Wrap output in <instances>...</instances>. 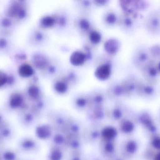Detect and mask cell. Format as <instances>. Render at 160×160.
Here are the masks:
<instances>
[{
  "mask_svg": "<svg viewBox=\"0 0 160 160\" xmlns=\"http://www.w3.org/2000/svg\"><path fill=\"white\" fill-rule=\"evenodd\" d=\"M2 11L18 26L26 21L29 15L28 4L23 1H9L6 4Z\"/></svg>",
  "mask_w": 160,
  "mask_h": 160,
  "instance_id": "1",
  "label": "cell"
},
{
  "mask_svg": "<svg viewBox=\"0 0 160 160\" xmlns=\"http://www.w3.org/2000/svg\"><path fill=\"white\" fill-rule=\"evenodd\" d=\"M104 125L103 123H89L83 127L81 137L84 143L98 144L101 139V130Z\"/></svg>",
  "mask_w": 160,
  "mask_h": 160,
  "instance_id": "2",
  "label": "cell"
},
{
  "mask_svg": "<svg viewBox=\"0 0 160 160\" xmlns=\"http://www.w3.org/2000/svg\"><path fill=\"white\" fill-rule=\"evenodd\" d=\"M146 31L152 36H160V11L154 9L148 12L143 21Z\"/></svg>",
  "mask_w": 160,
  "mask_h": 160,
  "instance_id": "3",
  "label": "cell"
},
{
  "mask_svg": "<svg viewBox=\"0 0 160 160\" xmlns=\"http://www.w3.org/2000/svg\"><path fill=\"white\" fill-rule=\"evenodd\" d=\"M7 104L8 107L13 111L19 110L22 111L29 108L24 93L18 89L12 90L8 95Z\"/></svg>",
  "mask_w": 160,
  "mask_h": 160,
  "instance_id": "4",
  "label": "cell"
},
{
  "mask_svg": "<svg viewBox=\"0 0 160 160\" xmlns=\"http://www.w3.org/2000/svg\"><path fill=\"white\" fill-rule=\"evenodd\" d=\"M71 116L58 111H52L47 114V119L54 131L64 133Z\"/></svg>",
  "mask_w": 160,
  "mask_h": 160,
  "instance_id": "5",
  "label": "cell"
},
{
  "mask_svg": "<svg viewBox=\"0 0 160 160\" xmlns=\"http://www.w3.org/2000/svg\"><path fill=\"white\" fill-rule=\"evenodd\" d=\"M152 59L150 48L146 45L138 46L132 56L133 65L140 71Z\"/></svg>",
  "mask_w": 160,
  "mask_h": 160,
  "instance_id": "6",
  "label": "cell"
},
{
  "mask_svg": "<svg viewBox=\"0 0 160 160\" xmlns=\"http://www.w3.org/2000/svg\"><path fill=\"white\" fill-rule=\"evenodd\" d=\"M158 64L157 61L151 59L140 71L142 77V79L149 83L158 85L160 79Z\"/></svg>",
  "mask_w": 160,
  "mask_h": 160,
  "instance_id": "7",
  "label": "cell"
},
{
  "mask_svg": "<svg viewBox=\"0 0 160 160\" xmlns=\"http://www.w3.org/2000/svg\"><path fill=\"white\" fill-rule=\"evenodd\" d=\"M18 26L2 11L0 12V34L13 37Z\"/></svg>",
  "mask_w": 160,
  "mask_h": 160,
  "instance_id": "8",
  "label": "cell"
},
{
  "mask_svg": "<svg viewBox=\"0 0 160 160\" xmlns=\"http://www.w3.org/2000/svg\"><path fill=\"white\" fill-rule=\"evenodd\" d=\"M19 146L23 152L30 154L39 153L41 149L39 141L32 137L22 138L19 143Z\"/></svg>",
  "mask_w": 160,
  "mask_h": 160,
  "instance_id": "9",
  "label": "cell"
},
{
  "mask_svg": "<svg viewBox=\"0 0 160 160\" xmlns=\"http://www.w3.org/2000/svg\"><path fill=\"white\" fill-rule=\"evenodd\" d=\"M86 114V119L89 123H103L106 120V110L102 106L89 107Z\"/></svg>",
  "mask_w": 160,
  "mask_h": 160,
  "instance_id": "10",
  "label": "cell"
},
{
  "mask_svg": "<svg viewBox=\"0 0 160 160\" xmlns=\"http://www.w3.org/2000/svg\"><path fill=\"white\" fill-rule=\"evenodd\" d=\"M157 85L148 82L143 79H140L136 94L142 97L151 98L158 93Z\"/></svg>",
  "mask_w": 160,
  "mask_h": 160,
  "instance_id": "11",
  "label": "cell"
},
{
  "mask_svg": "<svg viewBox=\"0 0 160 160\" xmlns=\"http://www.w3.org/2000/svg\"><path fill=\"white\" fill-rule=\"evenodd\" d=\"M54 132L52 126L48 122L41 123L37 125L35 127V136L38 141H49Z\"/></svg>",
  "mask_w": 160,
  "mask_h": 160,
  "instance_id": "12",
  "label": "cell"
},
{
  "mask_svg": "<svg viewBox=\"0 0 160 160\" xmlns=\"http://www.w3.org/2000/svg\"><path fill=\"white\" fill-rule=\"evenodd\" d=\"M15 49L13 37L0 34V56H11Z\"/></svg>",
  "mask_w": 160,
  "mask_h": 160,
  "instance_id": "13",
  "label": "cell"
},
{
  "mask_svg": "<svg viewBox=\"0 0 160 160\" xmlns=\"http://www.w3.org/2000/svg\"><path fill=\"white\" fill-rule=\"evenodd\" d=\"M115 142L101 140L98 143L100 154L105 160H109L116 154L117 146Z\"/></svg>",
  "mask_w": 160,
  "mask_h": 160,
  "instance_id": "14",
  "label": "cell"
},
{
  "mask_svg": "<svg viewBox=\"0 0 160 160\" xmlns=\"http://www.w3.org/2000/svg\"><path fill=\"white\" fill-rule=\"evenodd\" d=\"M49 142V146L56 147L67 151V136L64 133L60 132H54Z\"/></svg>",
  "mask_w": 160,
  "mask_h": 160,
  "instance_id": "15",
  "label": "cell"
},
{
  "mask_svg": "<svg viewBox=\"0 0 160 160\" xmlns=\"http://www.w3.org/2000/svg\"><path fill=\"white\" fill-rule=\"evenodd\" d=\"M117 128L112 125H104L101 130L102 140L116 141L118 135Z\"/></svg>",
  "mask_w": 160,
  "mask_h": 160,
  "instance_id": "16",
  "label": "cell"
},
{
  "mask_svg": "<svg viewBox=\"0 0 160 160\" xmlns=\"http://www.w3.org/2000/svg\"><path fill=\"white\" fill-rule=\"evenodd\" d=\"M66 136L67 139V152L82 149L84 143L81 135H66Z\"/></svg>",
  "mask_w": 160,
  "mask_h": 160,
  "instance_id": "17",
  "label": "cell"
},
{
  "mask_svg": "<svg viewBox=\"0 0 160 160\" xmlns=\"http://www.w3.org/2000/svg\"><path fill=\"white\" fill-rule=\"evenodd\" d=\"M22 112L21 121L23 126H31L36 123L39 117L30 110V108L27 110L21 111Z\"/></svg>",
  "mask_w": 160,
  "mask_h": 160,
  "instance_id": "18",
  "label": "cell"
},
{
  "mask_svg": "<svg viewBox=\"0 0 160 160\" xmlns=\"http://www.w3.org/2000/svg\"><path fill=\"white\" fill-rule=\"evenodd\" d=\"M123 110L120 107L116 106L106 111V119L111 122H118L123 118Z\"/></svg>",
  "mask_w": 160,
  "mask_h": 160,
  "instance_id": "19",
  "label": "cell"
},
{
  "mask_svg": "<svg viewBox=\"0 0 160 160\" xmlns=\"http://www.w3.org/2000/svg\"><path fill=\"white\" fill-rule=\"evenodd\" d=\"M140 79L135 76H131L126 82L123 91L128 95L136 94L138 83Z\"/></svg>",
  "mask_w": 160,
  "mask_h": 160,
  "instance_id": "20",
  "label": "cell"
},
{
  "mask_svg": "<svg viewBox=\"0 0 160 160\" xmlns=\"http://www.w3.org/2000/svg\"><path fill=\"white\" fill-rule=\"evenodd\" d=\"M65 152L64 150L58 147L49 146L47 155V160H65Z\"/></svg>",
  "mask_w": 160,
  "mask_h": 160,
  "instance_id": "21",
  "label": "cell"
},
{
  "mask_svg": "<svg viewBox=\"0 0 160 160\" xmlns=\"http://www.w3.org/2000/svg\"><path fill=\"white\" fill-rule=\"evenodd\" d=\"M17 70L16 71L18 77L22 78H27L31 77L33 73L32 67L27 63H23L17 65Z\"/></svg>",
  "mask_w": 160,
  "mask_h": 160,
  "instance_id": "22",
  "label": "cell"
},
{
  "mask_svg": "<svg viewBox=\"0 0 160 160\" xmlns=\"http://www.w3.org/2000/svg\"><path fill=\"white\" fill-rule=\"evenodd\" d=\"M117 129L118 132H120L125 134L132 133L134 130V125L133 122L129 119H122L118 122Z\"/></svg>",
  "mask_w": 160,
  "mask_h": 160,
  "instance_id": "23",
  "label": "cell"
},
{
  "mask_svg": "<svg viewBox=\"0 0 160 160\" xmlns=\"http://www.w3.org/2000/svg\"><path fill=\"white\" fill-rule=\"evenodd\" d=\"M65 160H92L84 153L82 149L69 151L66 155Z\"/></svg>",
  "mask_w": 160,
  "mask_h": 160,
  "instance_id": "24",
  "label": "cell"
},
{
  "mask_svg": "<svg viewBox=\"0 0 160 160\" xmlns=\"http://www.w3.org/2000/svg\"><path fill=\"white\" fill-rule=\"evenodd\" d=\"M123 149L127 154L132 155L137 151L138 145L137 143L133 140H128L124 144Z\"/></svg>",
  "mask_w": 160,
  "mask_h": 160,
  "instance_id": "25",
  "label": "cell"
},
{
  "mask_svg": "<svg viewBox=\"0 0 160 160\" xmlns=\"http://www.w3.org/2000/svg\"><path fill=\"white\" fill-rule=\"evenodd\" d=\"M148 115L143 114L141 116L140 120L143 125L145 126L149 130L152 132L156 131V128L155 126L153 124L152 119L149 117Z\"/></svg>",
  "mask_w": 160,
  "mask_h": 160,
  "instance_id": "26",
  "label": "cell"
},
{
  "mask_svg": "<svg viewBox=\"0 0 160 160\" xmlns=\"http://www.w3.org/2000/svg\"><path fill=\"white\" fill-rule=\"evenodd\" d=\"M12 135V130L9 126L5 123L0 126V139L7 140L11 137Z\"/></svg>",
  "mask_w": 160,
  "mask_h": 160,
  "instance_id": "27",
  "label": "cell"
},
{
  "mask_svg": "<svg viewBox=\"0 0 160 160\" xmlns=\"http://www.w3.org/2000/svg\"><path fill=\"white\" fill-rule=\"evenodd\" d=\"M110 70L107 65H103L100 67L97 71V76L99 79L103 80L108 78L110 75Z\"/></svg>",
  "mask_w": 160,
  "mask_h": 160,
  "instance_id": "28",
  "label": "cell"
},
{
  "mask_svg": "<svg viewBox=\"0 0 160 160\" xmlns=\"http://www.w3.org/2000/svg\"><path fill=\"white\" fill-rule=\"evenodd\" d=\"M2 160H17L18 155L17 153L11 150H7L4 151L1 156Z\"/></svg>",
  "mask_w": 160,
  "mask_h": 160,
  "instance_id": "29",
  "label": "cell"
},
{
  "mask_svg": "<svg viewBox=\"0 0 160 160\" xmlns=\"http://www.w3.org/2000/svg\"><path fill=\"white\" fill-rule=\"evenodd\" d=\"M71 60L74 65H80L84 62L85 56L80 52L74 53L71 57Z\"/></svg>",
  "mask_w": 160,
  "mask_h": 160,
  "instance_id": "30",
  "label": "cell"
},
{
  "mask_svg": "<svg viewBox=\"0 0 160 160\" xmlns=\"http://www.w3.org/2000/svg\"><path fill=\"white\" fill-rule=\"evenodd\" d=\"M153 147L156 149H160V137H156L154 138L152 142Z\"/></svg>",
  "mask_w": 160,
  "mask_h": 160,
  "instance_id": "31",
  "label": "cell"
},
{
  "mask_svg": "<svg viewBox=\"0 0 160 160\" xmlns=\"http://www.w3.org/2000/svg\"><path fill=\"white\" fill-rule=\"evenodd\" d=\"M57 88H56V90L59 93H64L66 90V88H65V86L64 85L62 84H59L57 85Z\"/></svg>",
  "mask_w": 160,
  "mask_h": 160,
  "instance_id": "32",
  "label": "cell"
},
{
  "mask_svg": "<svg viewBox=\"0 0 160 160\" xmlns=\"http://www.w3.org/2000/svg\"><path fill=\"white\" fill-rule=\"evenodd\" d=\"M100 37L98 34L97 33H94L92 34V36H91V39L94 42L98 41L99 40Z\"/></svg>",
  "mask_w": 160,
  "mask_h": 160,
  "instance_id": "33",
  "label": "cell"
},
{
  "mask_svg": "<svg viewBox=\"0 0 160 160\" xmlns=\"http://www.w3.org/2000/svg\"><path fill=\"white\" fill-rule=\"evenodd\" d=\"M124 160L123 159L121 158L119 156H118V155H117V154H116L115 155H114L111 158L109 159V160Z\"/></svg>",
  "mask_w": 160,
  "mask_h": 160,
  "instance_id": "34",
  "label": "cell"
},
{
  "mask_svg": "<svg viewBox=\"0 0 160 160\" xmlns=\"http://www.w3.org/2000/svg\"><path fill=\"white\" fill-rule=\"evenodd\" d=\"M4 123V120L3 116L2 114L0 113V126H2Z\"/></svg>",
  "mask_w": 160,
  "mask_h": 160,
  "instance_id": "35",
  "label": "cell"
},
{
  "mask_svg": "<svg viewBox=\"0 0 160 160\" xmlns=\"http://www.w3.org/2000/svg\"><path fill=\"white\" fill-rule=\"evenodd\" d=\"M154 160H160V153L156 155Z\"/></svg>",
  "mask_w": 160,
  "mask_h": 160,
  "instance_id": "36",
  "label": "cell"
},
{
  "mask_svg": "<svg viewBox=\"0 0 160 160\" xmlns=\"http://www.w3.org/2000/svg\"><path fill=\"white\" fill-rule=\"evenodd\" d=\"M0 160H2V159H1V156H0Z\"/></svg>",
  "mask_w": 160,
  "mask_h": 160,
  "instance_id": "37",
  "label": "cell"
},
{
  "mask_svg": "<svg viewBox=\"0 0 160 160\" xmlns=\"http://www.w3.org/2000/svg\"></svg>",
  "mask_w": 160,
  "mask_h": 160,
  "instance_id": "38",
  "label": "cell"
},
{
  "mask_svg": "<svg viewBox=\"0 0 160 160\" xmlns=\"http://www.w3.org/2000/svg\"><path fill=\"white\" fill-rule=\"evenodd\" d=\"M159 10H160V9H159Z\"/></svg>",
  "mask_w": 160,
  "mask_h": 160,
  "instance_id": "39",
  "label": "cell"
}]
</instances>
